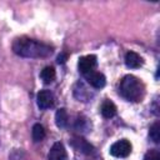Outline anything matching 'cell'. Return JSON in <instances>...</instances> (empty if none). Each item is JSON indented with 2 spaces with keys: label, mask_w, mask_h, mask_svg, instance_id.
Wrapping results in <instances>:
<instances>
[{
  "label": "cell",
  "mask_w": 160,
  "mask_h": 160,
  "mask_svg": "<svg viewBox=\"0 0 160 160\" xmlns=\"http://www.w3.org/2000/svg\"><path fill=\"white\" fill-rule=\"evenodd\" d=\"M12 50L16 55L24 58H46L52 52L49 45L29 38H18L12 42Z\"/></svg>",
  "instance_id": "cell-1"
},
{
  "label": "cell",
  "mask_w": 160,
  "mask_h": 160,
  "mask_svg": "<svg viewBox=\"0 0 160 160\" xmlns=\"http://www.w3.org/2000/svg\"><path fill=\"white\" fill-rule=\"evenodd\" d=\"M120 95L129 101H140L144 96V84L134 75H126L122 78L119 86Z\"/></svg>",
  "instance_id": "cell-2"
},
{
  "label": "cell",
  "mask_w": 160,
  "mask_h": 160,
  "mask_svg": "<svg viewBox=\"0 0 160 160\" xmlns=\"http://www.w3.org/2000/svg\"><path fill=\"white\" fill-rule=\"evenodd\" d=\"M131 152V144L126 139L114 142L110 148V154L115 158H126Z\"/></svg>",
  "instance_id": "cell-3"
},
{
  "label": "cell",
  "mask_w": 160,
  "mask_h": 160,
  "mask_svg": "<svg viewBox=\"0 0 160 160\" xmlns=\"http://www.w3.org/2000/svg\"><path fill=\"white\" fill-rule=\"evenodd\" d=\"M85 75V79L88 80V82L92 86V88H95V89H101V88H104L105 86V84H106V79H105V76H104V74H101V72H99V71H90V72H86V74H84Z\"/></svg>",
  "instance_id": "cell-4"
},
{
  "label": "cell",
  "mask_w": 160,
  "mask_h": 160,
  "mask_svg": "<svg viewBox=\"0 0 160 160\" xmlns=\"http://www.w3.org/2000/svg\"><path fill=\"white\" fill-rule=\"evenodd\" d=\"M78 66H79L80 72H82V74L92 71L94 68L96 66V56L95 55H86V56L80 58Z\"/></svg>",
  "instance_id": "cell-5"
},
{
  "label": "cell",
  "mask_w": 160,
  "mask_h": 160,
  "mask_svg": "<svg viewBox=\"0 0 160 160\" xmlns=\"http://www.w3.org/2000/svg\"><path fill=\"white\" fill-rule=\"evenodd\" d=\"M54 105V95L50 90H40L38 94V106L40 109H49Z\"/></svg>",
  "instance_id": "cell-6"
},
{
  "label": "cell",
  "mask_w": 160,
  "mask_h": 160,
  "mask_svg": "<svg viewBox=\"0 0 160 160\" xmlns=\"http://www.w3.org/2000/svg\"><path fill=\"white\" fill-rule=\"evenodd\" d=\"M68 155H66V150L64 148V145L61 142H55L48 155V160H66Z\"/></svg>",
  "instance_id": "cell-7"
},
{
  "label": "cell",
  "mask_w": 160,
  "mask_h": 160,
  "mask_svg": "<svg viewBox=\"0 0 160 160\" xmlns=\"http://www.w3.org/2000/svg\"><path fill=\"white\" fill-rule=\"evenodd\" d=\"M125 64L130 69H138L142 65V59L139 54L134 51H128L125 55Z\"/></svg>",
  "instance_id": "cell-8"
},
{
  "label": "cell",
  "mask_w": 160,
  "mask_h": 160,
  "mask_svg": "<svg viewBox=\"0 0 160 160\" xmlns=\"http://www.w3.org/2000/svg\"><path fill=\"white\" fill-rule=\"evenodd\" d=\"M100 111H101V115H102L104 118L110 119V118L115 116V114H116V106H115V104H114L112 101L105 100V101L102 102V105H101Z\"/></svg>",
  "instance_id": "cell-9"
},
{
  "label": "cell",
  "mask_w": 160,
  "mask_h": 160,
  "mask_svg": "<svg viewBox=\"0 0 160 160\" xmlns=\"http://www.w3.org/2000/svg\"><path fill=\"white\" fill-rule=\"evenodd\" d=\"M55 122L58 125V128H65L69 122V116H68V111L66 109L61 108L56 111L55 114Z\"/></svg>",
  "instance_id": "cell-10"
},
{
  "label": "cell",
  "mask_w": 160,
  "mask_h": 160,
  "mask_svg": "<svg viewBox=\"0 0 160 160\" xmlns=\"http://www.w3.org/2000/svg\"><path fill=\"white\" fill-rule=\"evenodd\" d=\"M55 76H56V74H55V69H54L52 66H46V68H44V69L41 70V72H40V78H41V80L44 81V84H50V82H52V81L55 80Z\"/></svg>",
  "instance_id": "cell-11"
},
{
  "label": "cell",
  "mask_w": 160,
  "mask_h": 160,
  "mask_svg": "<svg viewBox=\"0 0 160 160\" xmlns=\"http://www.w3.org/2000/svg\"><path fill=\"white\" fill-rule=\"evenodd\" d=\"M72 145L75 146V149H78L79 151L81 152H85V154H90L91 150H92V146L90 144H88L84 139L81 138H75V140L72 141Z\"/></svg>",
  "instance_id": "cell-12"
},
{
  "label": "cell",
  "mask_w": 160,
  "mask_h": 160,
  "mask_svg": "<svg viewBox=\"0 0 160 160\" xmlns=\"http://www.w3.org/2000/svg\"><path fill=\"white\" fill-rule=\"evenodd\" d=\"M31 135H32V140L35 142H39L41 141L44 138H45V129L41 124H35L32 126V131H31Z\"/></svg>",
  "instance_id": "cell-13"
},
{
  "label": "cell",
  "mask_w": 160,
  "mask_h": 160,
  "mask_svg": "<svg viewBox=\"0 0 160 160\" xmlns=\"http://www.w3.org/2000/svg\"><path fill=\"white\" fill-rule=\"evenodd\" d=\"M150 139L154 141V142H159L160 141V124L156 121L151 125L150 128Z\"/></svg>",
  "instance_id": "cell-14"
},
{
  "label": "cell",
  "mask_w": 160,
  "mask_h": 160,
  "mask_svg": "<svg viewBox=\"0 0 160 160\" xmlns=\"http://www.w3.org/2000/svg\"><path fill=\"white\" fill-rule=\"evenodd\" d=\"M144 160H160V152L158 150H150L145 154Z\"/></svg>",
  "instance_id": "cell-15"
},
{
  "label": "cell",
  "mask_w": 160,
  "mask_h": 160,
  "mask_svg": "<svg viewBox=\"0 0 160 160\" xmlns=\"http://www.w3.org/2000/svg\"><path fill=\"white\" fill-rule=\"evenodd\" d=\"M66 60H68V54H65V52L59 54V56H58V62L59 64H64Z\"/></svg>",
  "instance_id": "cell-16"
}]
</instances>
